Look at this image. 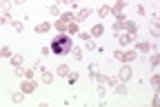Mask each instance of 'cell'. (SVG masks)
Here are the masks:
<instances>
[{
    "mask_svg": "<svg viewBox=\"0 0 160 107\" xmlns=\"http://www.w3.org/2000/svg\"><path fill=\"white\" fill-rule=\"evenodd\" d=\"M71 36L69 34H65V31H60V36H56L53 38V42H51V51H53V56H67L69 51H71Z\"/></svg>",
    "mask_w": 160,
    "mask_h": 107,
    "instance_id": "6da1fadb",
    "label": "cell"
},
{
    "mask_svg": "<svg viewBox=\"0 0 160 107\" xmlns=\"http://www.w3.org/2000/svg\"><path fill=\"white\" fill-rule=\"evenodd\" d=\"M113 58H116V60H120V62H131V60H136V58H138V51H136V49L116 51V54H113Z\"/></svg>",
    "mask_w": 160,
    "mask_h": 107,
    "instance_id": "7a4b0ae2",
    "label": "cell"
},
{
    "mask_svg": "<svg viewBox=\"0 0 160 107\" xmlns=\"http://www.w3.org/2000/svg\"><path fill=\"white\" fill-rule=\"evenodd\" d=\"M131 76H133V69L129 67V62H122V67L118 69V76H116V78H118L120 83H129Z\"/></svg>",
    "mask_w": 160,
    "mask_h": 107,
    "instance_id": "3957f363",
    "label": "cell"
},
{
    "mask_svg": "<svg viewBox=\"0 0 160 107\" xmlns=\"http://www.w3.org/2000/svg\"><path fill=\"white\" fill-rule=\"evenodd\" d=\"M36 89H38L36 78H25V80H22V85H20V92H22L25 96H27V94H33Z\"/></svg>",
    "mask_w": 160,
    "mask_h": 107,
    "instance_id": "277c9868",
    "label": "cell"
},
{
    "mask_svg": "<svg viewBox=\"0 0 160 107\" xmlns=\"http://www.w3.org/2000/svg\"><path fill=\"white\" fill-rule=\"evenodd\" d=\"M89 16H91V7H85V9H80V11L76 13V18H73V20H76V23H85Z\"/></svg>",
    "mask_w": 160,
    "mask_h": 107,
    "instance_id": "5b68a950",
    "label": "cell"
},
{
    "mask_svg": "<svg viewBox=\"0 0 160 107\" xmlns=\"http://www.w3.org/2000/svg\"><path fill=\"white\" fill-rule=\"evenodd\" d=\"M133 38H136V34H122V31L118 34V42H120V45H129V42H133Z\"/></svg>",
    "mask_w": 160,
    "mask_h": 107,
    "instance_id": "8992f818",
    "label": "cell"
},
{
    "mask_svg": "<svg viewBox=\"0 0 160 107\" xmlns=\"http://www.w3.org/2000/svg\"><path fill=\"white\" fill-rule=\"evenodd\" d=\"M149 49H151V45H149V42H145V40L136 42V51H138V54H147Z\"/></svg>",
    "mask_w": 160,
    "mask_h": 107,
    "instance_id": "52a82bcc",
    "label": "cell"
},
{
    "mask_svg": "<svg viewBox=\"0 0 160 107\" xmlns=\"http://www.w3.org/2000/svg\"><path fill=\"white\" fill-rule=\"evenodd\" d=\"M125 7H127V3H125V0H118V3H116V5L111 7V13H113V16L122 13V9H125Z\"/></svg>",
    "mask_w": 160,
    "mask_h": 107,
    "instance_id": "ba28073f",
    "label": "cell"
},
{
    "mask_svg": "<svg viewBox=\"0 0 160 107\" xmlns=\"http://www.w3.org/2000/svg\"><path fill=\"white\" fill-rule=\"evenodd\" d=\"M113 89H116V94H118V96H127V92H129V89H127V83H120V85H116Z\"/></svg>",
    "mask_w": 160,
    "mask_h": 107,
    "instance_id": "9c48e42d",
    "label": "cell"
},
{
    "mask_svg": "<svg viewBox=\"0 0 160 107\" xmlns=\"http://www.w3.org/2000/svg\"><path fill=\"white\" fill-rule=\"evenodd\" d=\"M122 29H127V34H136V31H138V27H136L133 20H125V27H122Z\"/></svg>",
    "mask_w": 160,
    "mask_h": 107,
    "instance_id": "30bf717a",
    "label": "cell"
},
{
    "mask_svg": "<svg viewBox=\"0 0 160 107\" xmlns=\"http://www.w3.org/2000/svg\"><path fill=\"white\" fill-rule=\"evenodd\" d=\"M9 60H11V65H13V67H20V65H22V56H20V54H11Z\"/></svg>",
    "mask_w": 160,
    "mask_h": 107,
    "instance_id": "8fae6325",
    "label": "cell"
},
{
    "mask_svg": "<svg viewBox=\"0 0 160 107\" xmlns=\"http://www.w3.org/2000/svg\"><path fill=\"white\" fill-rule=\"evenodd\" d=\"M69 72H71V69H69L67 65H60V67L56 69V74H58L60 78H67V76H69Z\"/></svg>",
    "mask_w": 160,
    "mask_h": 107,
    "instance_id": "7c38bea8",
    "label": "cell"
},
{
    "mask_svg": "<svg viewBox=\"0 0 160 107\" xmlns=\"http://www.w3.org/2000/svg\"><path fill=\"white\" fill-rule=\"evenodd\" d=\"M67 20H62V18H60V20H56V23H53V27L58 29V31H67Z\"/></svg>",
    "mask_w": 160,
    "mask_h": 107,
    "instance_id": "4fadbf2b",
    "label": "cell"
},
{
    "mask_svg": "<svg viewBox=\"0 0 160 107\" xmlns=\"http://www.w3.org/2000/svg\"><path fill=\"white\" fill-rule=\"evenodd\" d=\"M111 13V7H107V5H102V7H98V16L100 18H107Z\"/></svg>",
    "mask_w": 160,
    "mask_h": 107,
    "instance_id": "5bb4252c",
    "label": "cell"
},
{
    "mask_svg": "<svg viewBox=\"0 0 160 107\" xmlns=\"http://www.w3.org/2000/svg\"><path fill=\"white\" fill-rule=\"evenodd\" d=\"M49 29H51L49 23H40V25H36V31H38V34H47Z\"/></svg>",
    "mask_w": 160,
    "mask_h": 107,
    "instance_id": "9a60e30c",
    "label": "cell"
},
{
    "mask_svg": "<svg viewBox=\"0 0 160 107\" xmlns=\"http://www.w3.org/2000/svg\"><path fill=\"white\" fill-rule=\"evenodd\" d=\"M11 100H13L16 105H20V103L25 100V94H22V92H13V94H11Z\"/></svg>",
    "mask_w": 160,
    "mask_h": 107,
    "instance_id": "2e32d148",
    "label": "cell"
},
{
    "mask_svg": "<svg viewBox=\"0 0 160 107\" xmlns=\"http://www.w3.org/2000/svg\"><path fill=\"white\" fill-rule=\"evenodd\" d=\"M67 34H69V36H73V34H78V23H76V20H71V23L67 25Z\"/></svg>",
    "mask_w": 160,
    "mask_h": 107,
    "instance_id": "e0dca14e",
    "label": "cell"
},
{
    "mask_svg": "<svg viewBox=\"0 0 160 107\" xmlns=\"http://www.w3.org/2000/svg\"><path fill=\"white\" fill-rule=\"evenodd\" d=\"M105 34V27L102 25H93L91 27V36H102Z\"/></svg>",
    "mask_w": 160,
    "mask_h": 107,
    "instance_id": "ac0fdd59",
    "label": "cell"
},
{
    "mask_svg": "<svg viewBox=\"0 0 160 107\" xmlns=\"http://www.w3.org/2000/svg\"><path fill=\"white\" fill-rule=\"evenodd\" d=\"M69 54L73 56V60H80V58H82V49H80V47H71Z\"/></svg>",
    "mask_w": 160,
    "mask_h": 107,
    "instance_id": "d6986e66",
    "label": "cell"
},
{
    "mask_svg": "<svg viewBox=\"0 0 160 107\" xmlns=\"http://www.w3.org/2000/svg\"><path fill=\"white\" fill-rule=\"evenodd\" d=\"M151 36L153 38H160V29H158V20L153 18V23H151Z\"/></svg>",
    "mask_w": 160,
    "mask_h": 107,
    "instance_id": "ffe728a7",
    "label": "cell"
},
{
    "mask_svg": "<svg viewBox=\"0 0 160 107\" xmlns=\"http://www.w3.org/2000/svg\"><path fill=\"white\" fill-rule=\"evenodd\" d=\"M22 76H25V78H36V65L29 67V69H22Z\"/></svg>",
    "mask_w": 160,
    "mask_h": 107,
    "instance_id": "44dd1931",
    "label": "cell"
},
{
    "mask_svg": "<svg viewBox=\"0 0 160 107\" xmlns=\"http://www.w3.org/2000/svg\"><path fill=\"white\" fill-rule=\"evenodd\" d=\"M42 83H45V85H51V83H53V74H51V72H42Z\"/></svg>",
    "mask_w": 160,
    "mask_h": 107,
    "instance_id": "7402d4cb",
    "label": "cell"
},
{
    "mask_svg": "<svg viewBox=\"0 0 160 107\" xmlns=\"http://www.w3.org/2000/svg\"><path fill=\"white\" fill-rule=\"evenodd\" d=\"M149 83H151V87H153V89H158V87H160V76L153 74V76L149 78Z\"/></svg>",
    "mask_w": 160,
    "mask_h": 107,
    "instance_id": "603a6c76",
    "label": "cell"
},
{
    "mask_svg": "<svg viewBox=\"0 0 160 107\" xmlns=\"http://www.w3.org/2000/svg\"><path fill=\"white\" fill-rule=\"evenodd\" d=\"M96 92H98V98H105V94H107V89H105V83H98Z\"/></svg>",
    "mask_w": 160,
    "mask_h": 107,
    "instance_id": "cb8c5ba5",
    "label": "cell"
},
{
    "mask_svg": "<svg viewBox=\"0 0 160 107\" xmlns=\"http://www.w3.org/2000/svg\"><path fill=\"white\" fill-rule=\"evenodd\" d=\"M9 23H11V27H13V29H16L18 34H20V31H22V29H25V25H22V23H20V20H9Z\"/></svg>",
    "mask_w": 160,
    "mask_h": 107,
    "instance_id": "d4e9b609",
    "label": "cell"
},
{
    "mask_svg": "<svg viewBox=\"0 0 160 107\" xmlns=\"http://www.w3.org/2000/svg\"><path fill=\"white\" fill-rule=\"evenodd\" d=\"M0 7H2L5 13H9V9L13 7V3H9V0H0Z\"/></svg>",
    "mask_w": 160,
    "mask_h": 107,
    "instance_id": "484cf974",
    "label": "cell"
},
{
    "mask_svg": "<svg viewBox=\"0 0 160 107\" xmlns=\"http://www.w3.org/2000/svg\"><path fill=\"white\" fill-rule=\"evenodd\" d=\"M67 83H69V85H76V83H78V72H69Z\"/></svg>",
    "mask_w": 160,
    "mask_h": 107,
    "instance_id": "4316f807",
    "label": "cell"
},
{
    "mask_svg": "<svg viewBox=\"0 0 160 107\" xmlns=\"http://www.w3.org/2000/svg\"><path fill=\"white\" fill-rule=\"evenodd\" d=\"M105 83L109 85V87H116V85H118V78H116V76H105Z\"/></svg>",
    "mask_w": 160,
    "mask_h": 107,
    "instance_id": "83f0119b",
    "label": "cell"
},
{
    "mask_svg": "<svg viewBox=\"0 0 160 107\" xmlns=\"http://www.w3.org/2000/svg\"><path fill=\"white\" fill-rule=\"evenodd\" d=\"M11 56V49L9 47H0V58H9Z\"/></svg>",
    "mask_w": 160,
    "mask_h": 107,
    "instance_id": "f1b7e54d",
    "label": "cell"
},
{
    "mask_svg": "<svg viewBox=\"0 0 160 107\" xmlns=\"http://www.w3.org/2000/svg\"><path fill=\"white\" fill-rule=\"evenodd\" d=\"M7 23H9V13H5V11H2V13H0V27L7 25Z\"/></svg>",
    "mask_w": 160,
    "mask_h": 107,
    "instance_id": "f546056e",
    "label": "cell"
},
{
    "mask_svg": "<svg viewBox=\"0 0 160 107\" xmlns=\"http://www.w3.org/2000/svg\"><path fill=\"white\" fill-rule=\"evenodd\" d=\"M60 18H62V20H67V23H71V20L76 18V13H71V11H67V13H62V16H60Z\"/></svg>",
    "mask_w": 160,
    "mask_h": 107,
    "instance_id": "4dcf8cb0",
    "label": "cell"
},
{
    "mask_svg": "<svg viewBox=\"0 0 160 107\" xmlns=\"http://www.w3.org/2000/svg\"><path fill=\"white\" fill-rule=\"evenodd\" d=\"M149 62H151V67H156L158 62H160V56H158V54H153V56L149 58Z\"/></svg>",
    "mask_w": 160,
    "mask_h": 107,
    "instance_id": "1f68e13d",
    "label": "cell"
},
{
    "mask_svg": "<svg viewBox=\"0 0 160 107\" xmlns=\"http://www.w3.org/2000/svg\"><path fill=\"white\" fill-rule=\"evenodd\" d=\"M49 13H51V16H60V9H58V5H51V7H49Z\"/></svg>",
    "mask_w": 160,
    "mask_h": 107,
    "instance_id": "d6a6232c",
    "label": "cell"
},
{
    "mask_svg": "<svg viewBox=\"0 0 160 107\" xmlns=\"http://www.w3.org/2000/svg\"><path fill=\"white\" fill-rule=\"evenodd\" d=\"M85 49L93 51V49H96V42H91V40H85Z\"/></svg>",
    "mask_w": 160,
    "mask_h": 107,
    "instance_id": "836d02e7",
    "label": "cell"
},
{
    "mask_svg": "<svg viewBox=\"0 0 160 107\" xmlns=\"http://www.w3.org/2000/svg\"><path fill=\"white\" fill-rule=\"evenodd\" d=\"M60 3H62V5H71V9L76 7V3H78V0H60Z\"/></svg>",
    "mask_w": 160,
    "mask_h": 107,
    "instance_id": "e575fe53",
    "label": "cell"
},
{
    "mask_svg": "<svg viewBox=\"0 0 160 107\" xmlns=\"http://www.w3.org/2000/svg\"><path fill=\"white\" fill-rule=\"evenodd\" d=\"M158 100H160V96H158V89H156V94H153V98H151V105H158Z\"/></svg>",
    "mask_w": 160,
    "mask_h": 107,
    "instance_id": "d590c367",
    "label": "cell"
},
{
    "mask_svg": "<svg viewBox=\"0 0 160 107\" xmlns=\"http://www.w3.org/2000/svg\"><path fill=\"white\" fill-rule=\"evenodd\" d=\"M138 13H140V16H147V9H145L142 5H138Z\"/></svg>",
    "mask_w": 160,
    "mask_h": 107,
    "instance_id": "8d00e7d4",
    "label": "cell"
},
{
    "mask_svg": "<svg viewBox=\"0 0 160 107\" xmlns=\"http://www.w3.org/2000/svg\"><path fill=\"white\" fill-rule=\"evenodd\" d=\"M49 51H51L49 47H42V49H40V54H42V56H49Z\"/></svg>",
    "mask_w": 160,
    "mask_h": 107,
    "instance_id": "74e56055",
    "label": "cell"
},
{
    "mask_svg": "<svg viewBox=\"0 0 160 107\" xmlns=\"http://www.w3.org/2000/svg\"><path fill=\"white\" fill-rule=\"evenodd\" d=\"M25 3H29V0H13V5L18 7V5H25Z\"/></svg>",
    "mask_w": 160,
    "mask_h": 107,
    "instance_id": "f35d334b",
    "label": "cell"
},
{
    "mask_svg": "<svg viewBox=\"0 0 160 107\" xmlns=\"http://www.w3.org/2000/svg\"><path fill=\"white\" fill-rule=\"evenodd\" d=\"M153 3H158V0H153Z\"/></svg>",
    "mask_w": 160,
    "mask_h": 107,
    "instance_id": "ab89813d",
    "label": "cell"
}]
</instances>
